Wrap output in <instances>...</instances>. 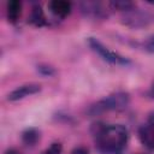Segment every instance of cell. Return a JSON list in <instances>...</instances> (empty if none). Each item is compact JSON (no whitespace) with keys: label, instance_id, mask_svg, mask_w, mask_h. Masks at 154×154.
<instances>
[{"label":"cell","instance_id":"8fae6325","mask_svg":"<svg viewBox=\"0 0 154 154\" xmlns=\"http://www.w3.org/2000/svg\"><path fill=\"white\" fill-rule=\"evenodd\" d=\"M20 140L26 147H34L41 140V131L37 128H26L22 131Z\"/></svg>","mask_w":154,"mask_h":154},{"label":"cell","instance_id":"ffe728a7","mask_svg":"<svg viewBox=\"0 0 154 154\" xmlns=\"http://www.w3.org/2000/svg\"><path fill=\"white\" fill-rule=\"evenodd\" d=\"M137 154H144V153H137Z\"/></svg>","mask_w":154,"mask_h":154},{"label":"cell","instance_id":"277c9868","mask_svg":"<svg viewBox=\"0 0 154 154\" xmlns=\"http://www.w3.org/2000/svg\"><path fill=\"white\" fill-rule=\"evenodd\" d=\"M79 11L85 18L90 19H105L108 16L106 7L99 1H82L79 2Z\"/></svg>","mask_w":154,"mask_h":154},{"label":"cell","instance_id":"5bb4252c","mask_svg":"<svg viewBox=\"0 0 154 154\" xmlns=\"http://www.w3.org/2000/svg\"><path fill=\"white\" fill-rule=\"evenodd\" d=\"M61 152H63V144L60 142H53L41 154H61Z\"/></svg>","mask_w":154,"mask_h":154},{"label":"cell","instance_id":"ba28073f","mask_svg":"<svg viewBox=\"0 0 154 154\" xmlns=\"http://www.w3.org/2000/svg\"><path fill=\"white\" fill-rule=\"evenodd\" d=\"M138 138L147 149L154 152V126L148 123L141 125L138 129Z\"/></svg>","mask_w":154,"mask_h":154},{"label":"cell","instance_id":"4fadbf2b","mask_svg":"<svg viewBox=\"0 0 154 154\" xmlns=\"http://www.w3.org/2000/svg\"><path fill=\"white\" fill-rule=\"evenodd\" d=\"M37 71H38L40 75H42L45 77H51V76H53L55 73L54 67H52L48 64H40V65H37Z\"/></svg>","mask_w":154,"mask_h":154},{"label":"cell","instance_id":"9a60e30c","mask_svg":"<svg viewBox=\"0 0 154 154\" xmlns=\"http://www.w3.org/2000/svg\"><path fill=\"white\" fill-rule=\"evenodd\" d=\"M142 48L148 53H154V34L144 38L142 42Z\"/></svg>","mask_w":154,"mask_h":154},{"label":"cell","instance_id":"8992f818","mask_svg":"<svg viewBox=\"0 0 154 154\" xmlns=\"http://www.w3.org/2000/svg\"><path fill=\"white\" fill-rule=\"evenodd\" d=\"M42 89L41 84L38 83H26V84H22L19 87H17L16 89H13L12 91L8 93L7 95V101L10 102H16L19 100H23L28 96L35 95L37 93H40Z\"/></svg>","mask_w":154,"mask_h":154},{"label":"cell","instance_id":"30bf717a","mask_svg":"<svg viewBox=\"0 0 154 154\" xmlns=\"http://www.w3.org/2000/svg\"><path fill=\"white\" fill-rule=\"evenodd\" d=\"M28 19H29V23L31 25L37 26V28H42V26H46L48 24L46 16H45V12L42 10V6L40 4H34L31 6L30 14H29Z\"/></svg>","mask_w":154,"mask_h":154},{"label":"cell","instance_id":"52a82bcc","mask_svg":"<svg viewBox=\"0 0 154 154\" xmlns=\"http://www.w3.org/2000/svg\"><path fill=\"white\" fill-rule=\"evenodd\" d=\"M48 8L54 17L64 19L71 13L72 4L66 0H53V1L48 2Z\"/></svg>","mask_w":154,"mask_h":154},{"label":"cell","instance_id":"d6986e66","mask_svg":"<svg viewBox=\"0 0 154 154\" xmlns=\"http://www.w3.org/2000/svg\"><path fill=\"white\" fill-rule=\"evenodd\" d=\"M149 95H150V97L154 99V79H153V82L150 84V88H149Z\"/></svg>","mask_w":154,"mask_h":154},{"label":"cell","instance_id":"6da1fadb","mask_svg":"<svg viewBox=\"0 0 154 154\" xmlns=\"http://www.w3.org/2000/svg\"><path fill=\"white\" fill-rule=\"evenodd\" d=\"M100 154H123L129 141V131L123 124L94 123L90 128Z\"/></svg>","mask_w":154,"mask_h":154},{"label":"cell","instance_id":"3957f363","mask_svg":"<svg viewBox=\"0 0 154 154\" xmlns=\"http://www.w3.org/2000/svg\"><path fill=\"white\" fill-rule=\"evenodd\" d=\"M88 46L93 52L99 54L105 61L112 64V65H120V66H128L131 64V60L112 49H109L107 46H105L99 38L96 37H88L87 40Z\"/></svg>","mask_w":154,"mask_h":154},{"label":"cell","instance_id":"5b68a950","mask_svg":"<svg viewBox=\"0 0 154 154\" xmlns=\"http://www.w3.org/2000/svg\"><path fill=\"white\" fill-rule=\"evenodd\" d=\"M123 23L130 28L140 29V28L147 26L150 23V16L146 12L134 8L123 14Z\"/></svg>","mask_w":154,"mask_h":154},{"label":"cell","instance_id":"2e32d148","mask_svg":"<svg viewBox=\"0 0 154 154\" xmlns=\"http://www.w3.org/2000/svg\"><path fill=\"white\" fill-rule=\"evenodd\" d=\"M70 154H89V150L87 147H83V146H78L76 148H73L71 150Z\"/></svg>","mask_w":154,"mask_h":154},{"label":"cell","instance_id":"e0dca14e","mask_svg":"<svg viewBox=\"0 0 154 154\" xmlns=\"http://www.w3.org/2000/svg\"><path fill=\"white\" fill-rule=\"evenodd\" d=\"M147 123H148L149 125L154 126V111H152V112L149 113V116H148V119H147Z\"/></svg>","mask_w":154,"mask_h":154},{"label":"cell","instance_id":"9c48e42d","mask_svg":"<svg viewBox=\"0 0 154 154\" xmlns=\"http://www.w3.org/2000/svg\"><path fill=\"white\" fill-rule=\"evenodd\" d=\"M22 1L19 0H10L6 4V18L8 23L16 24L20 19L22 16Z\"/></svg>","mask_w":154,"mask_h":154},{"label":"cell","instance_id":"ac0fdd59","mask_svg":"<svg viewBox=\"0 0 154 154\" xmlns=\"http://www.w3.org/2000/svg\"><path fill=\"white\" fill-rule=\"evenodd\" d=\"M5 154H20V152H18V150L14 149V148H10V149H7V150L5 152Z\"/></svg>","mask_w":154,"mask_h":154},{"label":"cell","instance_id":"7a4b0ae2","mask_svg":"<svg viewBox=\"0 0 154 154\" xmlns=\"http://www.w3.org/2000/svg\"><path fill=\"white\" fill-rule=\"evenodd\" d=\"M129 103H130V94L124 90H118L93 103L88 108V113L90 116H97L112 111L120 112L124 111L129 106Z\"/></svg>","mask_w":154,"mask_h":154},{"label":"cell","instance_id":"7c38bea8","mask_svg":"<svg viewBox=\"0 0 154 154\" xmlns=\"http://www.w3.org/2000/svg\"><path fill=\"white\" fill-rule=\"evenodd\" d=\"M108 7L111 10L120 11V12L125 13V12H129V11L134 10L136 7V5H135V2L129 1V0H114V1L108 2Z\"/></svg>","mask_w":154,"mask_h":154}]
</instances>
